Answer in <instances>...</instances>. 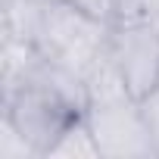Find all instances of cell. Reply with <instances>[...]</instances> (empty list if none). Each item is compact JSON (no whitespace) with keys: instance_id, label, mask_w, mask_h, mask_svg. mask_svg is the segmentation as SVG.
<instances>
[{"instance_id":"52a82bcc","label":"cell","mask_w":159,"mask_h":159,"mask_svg":"<svg viewBox=\"0 0 159 159\" xmlns=\"http://www.w3.org/2000/svg\"><path fill=\"white\" fill-rule=\"evenodd\" d=\"M140 112H143V122L150 128V137H153V147H156V156H159V88L150 91L140 100Z\"/></svg>"},{"instance_id":"3957f363","label":"cell","mask_w":159,"mask_h":159,"mask_svg":"<svg viewBox=\"0 0 159 159\" xmlns=\"http://www.w3.org/2000/svg\"><path fill=\"white\" fill-rule=\"evenodd\" d=\"M106 53L134 100H143L159 88V25L156 22H125L109 25Z\"/></svg>"},{"instance_id":"7a4b0ae2","label":"cell","mask_w":159,"mask_h":159,"mask_svg":"<svg viewBox=\"0 0 159 159\" xmlns=\"http://www.w3.org/2000/svg\"><path fill=\"white\" fill-rule=\"evenodd\" d=\"M81 116L84 112L34 81H16L3 88V122L31 147L38 159H47L62 131Z\"/></svg>"},{"instance_id":"5b68a950","label":"cell","mask_w":159,"mask_h":159,"mask_svg":"<svg viewBox=\"0 0 159 159\" xmlns=\"http://www.w3.org/2000/svg\"><path fill=\"white\" fill-rule=\"evenodd\" d=\"M62 3L75 7L78 13H84V16L97 19V22H106V25H112V19H116V7H119V0H62Z\"/></svg>"},{"instance_id":"277c9868","label":"cell","mask_w":159,"mask_h":159,"mask_svg":"<svg viewBox=\"0 0 159 159\" xmlns=\"http://www.w3.org/2000/svg\"><path fill=\"white\" fill-rule=\"evenodd\" d=\"M100 159V147H97V140H94V131H91V125H88V119L81 116V119H75L66 131H62V137L53 143V150L47 153V159Z\"/></svg>"},{"instance_id":"8992f818","label":"cell","mask_w":159,"mask_h":159,"mask_svg":"<svg viewBox=\"0 0 159 159\" xmlns=\"http://www.w3.org/2000/svg\"><path fill=\"white\" fill-rule=\"evenodd\" d=\"M0 131H3V134H0V159H25V156H34L31 147H28L7 122H0ZM34 159H38V156H34Z\"/></svg>"},{"instance_id":"6da1fadb","label":"cell","mask_w":159,"mask_h":159,"mask_svg":"<svg viewBox=\"0 0 159 159\" xmlns=\"http://www.w3.org/2000/svg\"><path fill=\"white\" fill-rule=\"evenodd\" d=\"M106 34H109L106 22H97L84 13H78L62 0H44L34 31H31V44L44 56L59 59L84 75L88 66L103 53Z\"/></svg>"}]
</instances>
